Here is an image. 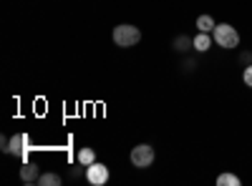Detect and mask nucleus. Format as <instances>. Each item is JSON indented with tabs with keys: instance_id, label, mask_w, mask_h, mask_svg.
<instances>
[{
	"instance_id": "nucleus-1",
	"label": "nucleus",
	"mask_w": 252,
	"mask_h": 186,
	"mask_svg": "<svg viewBox=\"0 0 252 186\" xmlns=\"http://www.w3.org/2000/svg\"><path fill=\"white\" fill-rule=\"evenodd\" d=\"M212 38H215V43L224 51H235L240 48V33L237 28H232L229 23H217L215 30H212Z\"/></svg>"
},
{
	"instance_id": "nucleus-2",
	"label": "nucleus",
	"mask_w": 252,
	"mask_h": 186,
	"mask_svg": "<svg viewBox=\"0 0 252 186\" xmlns=\"http://www.w3.org/2000/svg\"><path fill=\"white\" fill-rule=\"evenodd\" d=\"M111 38H114V43L119 48H134L139 40H141V30L136 26H131V23H121V26L114 28Z\"/></svg>"
},
{
	"instance_id": "nucleus-3",
	"label": "nucleus",
	"mask_w": 252,
	"mask_h": 186,
	"mask_svg": "<svg viewBox=\"0 0 252 186\" xmlns=\"http://www.w3.org/2000/svg\"><path fill=\"white\" fill-rule=\"evenodd\" d=\"M129 159L136 169H149L157 159V154H154V146H149V143H136L129 154Z\"/></svg>"
},
{
	"instance_id": "nucleus-4",
	"label": "nucleus",
	"mask_w": 252,
	"mask_h": 186,
	"mask_svg": "<svg viewBox=\"0 0 252 186\" xmlns=\"http://www.w3.org/2000/svg\"><path fill=\"white\" fill-rule=\"evenodd\" d=\"M31 149H33V146H31V138H28V133H15V136L8 141V154H10V156L26 159Z\"/></svg>"
},
{
	"instance_id": "nucleus-5",
	"label": "nucleus",
	"mask_w": 252,
	"mask_h": 186,
	"mask_svg": "<svg viewBox=\"0 0 252 186\" xmlns=\"http://www.w3.org/2000/svg\"><path fill=\"white\" fill-rule=\"evenodd\" d=\"M86 179H89V184H94V186H103V184L109 181V169H106V163L94 161L91 166H86Z\"/></svg>"
},
{
	"instance_id": "nucleus-6",
	"label": "nucleus",
	"mask_w": 252,
	"mask_h": 186,
	"mask_svg": "<svg viewBox=\"0 0 252 186\" xmlns=\"http://www.w3.org/2000/svg\"><path fill=\"white\" fill-rule=\"evenodd\" d=\"M38 179H40V169H38V163L26 161L23 166H20V181H23V184H38Z\"/></svg>"
},
{
	"instance_id": "nucleus-7",
	"label": "nucleus",
	"mask_w": 252,
	"mask_h": 186,
	"mask_svg": "<svg viewBox=\"0 0 252 186\" xmlns=\"http://www.w3.org/2000/svg\"><path fill=\"white\" fill-rule=\"evenodd\" d=\"M212 43H215L212 33H202V30H197V35H194V51H197V53H207L209 48H212Z\"/></svg>"
},
{
	"instance_id": "nucleus-8",
	"label": "nucleus",
	"mask_w": 252,
	"mask_h": 186,
	"mask_svg": "<svg viewBox=\"0 0 252 186\" xmlns=\"http://www.w3.org/2000/svg\"><path fill=\"white\" fill-rule=\"evenodd\" d=\"M172 48H174L177 53H187L189 48H194V38H189V35H177V38L172 40Z\"/></svg>"
},
{
	"instance_id": "nucleus-9",
	"label": "nucleus",
	"mask_w": 252,
	"mask_h": 186,
	"mask_svg": "<svg viewBox=\"0 0 252 186\" xmlns=\"http://www.w3.org/2000/svg\"><path fill=\"white\" fill-rule=\"evenodd\" d=\"M215 18L212 15H199L197 18V30H202V33H212L215 30Z\"/></svg>"
},
{
	"instance_id": "nucleus-10",
	"label": "nucleus",
	"mask_w": 252,
	"mask_h": 186,
	"mask_svg": "<svg viewBox=\"0 0 252 186\" xmlns=\"http://www.w3.org/2000/svg\"><path fill=\"white\" fill-rule=\"evenodd\" d=\"M76 159H78V163H83V166H91V163L96 161V151L94 149H81Z\"/></svg>"
},
{
	"instance_id": "nucleus-11",
	"label": "nucleus",
	"mask_w": 252,
	"mask_h": 186,
	"mask_svg": "<svg viewBox=\"0 0 252 186\" xmlns=\"http://www.w3.org/2000/svg\"><path fill=\"white\" fill-rule=\"evenodd\" d=\"M242 181L235 176V174H229V171H224V174H220L217 176V186H240Z\"/></svg>"
},
{
	"instance_id": "nucleus-12",
	"label": "nucleus",
	"mask_w": 252,
	"mask_h": 186,
	"mask_svg": "<svg viewBox=\"0 0 252 186\" xmlns=\"http://www.w3.org/2000/svg\"><path fill=\"white\" fill-rule=\"evenodd\" d=\"M58 184H61L58 174H40V179H38V186H58Z\"/></svg>"
},
{
	"instance_id": "nucleus-13",
	"label": "nucleus",
	"mask_w": 252,
	"mask_h": 186,
	"mask_svg": "<svg viewBox=\"0 0 252 186\" xmlns=\"http://www.w3.org/2000/svg\"><path fill=\"white\" fill-rule=\"evenodd\" d=\"M242 83H245L247 88H252V63H250V66H245V73H242Z\"/></svg>"
},
{
	"instance_id": "nucleus-14",
	"label": "nucleus",
	"mask_w": 252,
	"mask_h": 186,
	"mask_svg": "<svg viewBox=\"0 0 252 186\" xmlns=\"http://www.w3.org/2000/svg\"><path fill=\"white\" fill-rule=\"evenodd\" d=\"M240 63H242V66H250V63H252V53H250V51L240 53Z\"/></svg>"
},
{
	"instance_id": "nucleus-15",
	"label": "nucleus",
	"mask_w": 252,
	"mask_h": 186,
	"mask_svg": "<svg viewBox=\"0 0 252 186\" xmlns=\"http://www.w3.org/2000/svg\"><path fill=\"white\" fill-rule=\"evenodd\" d=\"M194 68V60H184V71H192Z\"/></svg>"
}]
</instances>
